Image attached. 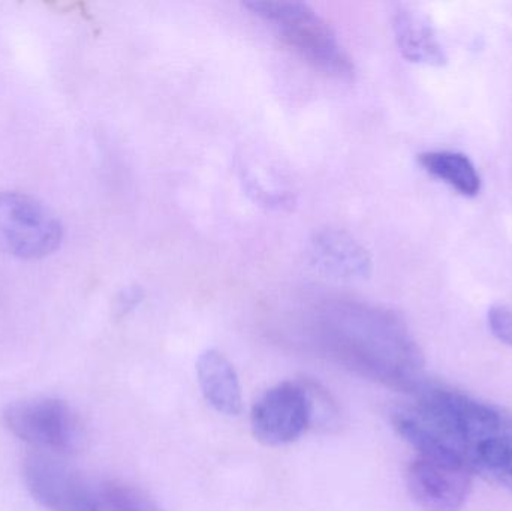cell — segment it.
<instances>
[{
  "instance_id": "6da1fadb",
  "label": "cell",
  "mask_w": 512,
  "mask_h": 511,
  "mask_svg": "<svg viewBox=\"0 0 512 511\" xmlns=\"http://www.w3.org/2000/svg\"><path fill=\"white\" fill-rule=\"evenodd\" d=\"M318 323L327 344L366 374L400 389L420 386L423 354L408 327L393 312L336 300L322 306Z\"/></svg>"
},
{
  "instance_id": "7a4b0ae2",
  "label": "cell",
  "mask_w": 512,
  "mask_h": 511,
  "mask_svg": "<svg viewBox=\"0 0 512 511\" xmlns=\"http://www.w3.org/2000/svg\"><path fill=\"white\" fill-rule=\"evenodd\" d=\"M246 8L264 20L282 41L315 68L339 78L354 74V63L330 24L306 3L254 0L246 3Z\"/></svg>"
},
{
  "instance_id": "3957f363",
  "label": "cell",
  "mask_w": 512,
  "mask_h": 511,
  "mask_svg": "<svg viewBox=\"0 0 512 511\" xmlns=\"http://www.w3.org/2000/svg\"><path fill=\"white\" fill-rule=\"evenodd\" d=\"M63 225L38 198L23 192L0 191V252L39 260L59 249Z\"/></svg>"
},
{
  "instance_id": "277c9868",
  "label": "cell",
  "mask_w": 512,
  "mask_h": 511,
  "mask_svg": "<svg viewBox=\"0 0 512 511\" xmlns=\"http://www.w3.org/2000/svg\"><path fill=\"white\" fill-rule=\"evenodd\" d=\"M6 428L39 452L69 456L84 446L83 423L66 402L32 398L14 402L3 413Z\"/></svg>"
},
{
  "instance_id": "5b68a950",
  "label": "cell",
  "mask_w": 512,
  "mask_h": 511,
  "mask_svg": "<svg viewBox=\"0 0 512 511\" xmlns=\"http://www.w3.org/2000/svg\"><path fill=\"white\" fill-rule=\"evenodd\" d=\"M312 422V398L307 386L301 383L285 381L271 387L252 408V432L264 446L294 443Z\"/></svg>"
},
{
  "instance_id": "8992f818",
  "label": "cell",
  "mask_w": 512,
  "mask_h": 511,
  "mask_svg": "<svg viewBox=\"0 0 512 511\" xmlns=\"http://www.w3.org/2000/svg\"><path fill=\"white\" fill-rule=\"evenodd\" d=\"M23 477L33 500L48 511H92L96 486L53 453L27 455Z\"/></svg>"
},
{
  "instance_id": "52a82bcc",
  "label": "cell",
  "mask_w": 512,
  "mask_h": 511,
  "mask_svg": "<svg viewBox=\"0 0 512 511\" xmlns=\"http://www.w3.org/2000/svg\"><path fill=\"white\" fill-rule=\"evenodd\" d=\"M406 483L424 511H460L471 494L472 471L418 458L406 471Z\"/></svg>"
},
{
  "instance_id": "ba28073f",
  "label": "cell",
  "mask_w": 512,
  "mask_h": 511,
  "mask_svg": "<svg viewBox=\"0 0 512 511\" xmlns=\"http://www.w3.org/2000/svg\"><path fill=\"white\" fill-rule=\"evenodd\" d=\"M310 260L316 269L331 278L357 281L369 276L372 260L358 240L339 230H325L310 242Z\"/></svg>"
},
{
  "instance_id": "9c48e42d",
  "label": "cell",
  "mask_w": 512,
  "mask_h": 511,
  "mask_svg": "<svg viewBox=\"0 0 512 511\" xmlns=\"http://www.w3.org/2000/svg\"><path fill=\"white\" fill-rule=\"evenodd\" d=\"M393 29L400 53L409 62L427 66L447 63V53L438 33L423 12L402 6L394 12Z\"/></svg>"
},
{
  "instance_id": "30bf717a",
  "label": "cell",
  "mask_w": 512,
  "mask_h": 511,
  "mask_svg": "<svg viewBox=\"0 0 512 511\" xmlns=\"http://www.w3.org/2000/svg\"><path fill=\"white\" fill-rule=\"evenodd\" d=\"M197 374L204 398L218 413L240 414L243 399L239 377L224 354L216 350L204 351L198 357Z\"/></svg>"
},
{
  "instance_id": "8fae6325",
  "label": "cell",
  "mask_w": 512,
  "mask_h": 511,
  "mask_svg": "<svg viewBox=\"0 0 512 511\" xmlns=\"http://www.w3.org/2000/svg\"><path fill=\"white\" fill-rule=\"evenodd\" d=\"M421 167L436 179L447 183L465 197H475L481 189V177L474 162L459 152L433 150L418 156Z\"/></svg>"
},
{
  "instance_id": "7c38bea8",
  "label": "cell",
  "mask_w": 512,
  "mask_h": 511,
  "mask_svg": "<svg viewBox=\"0 0 512 511\" xmlns=\"http://www.w3.org/2000/svg\"><path fill=\"white\" fill-rule=\"evenodd\" d=\"M92 511H162L158 504L140 489L123 483L96 486Z\"/></svg>"
},
{
  "instance_id": "4fadbf2b",
  "label": "cell",
  "mask_w": 512,
  "mask_h": 511,
  "mask_svg": "<svg viewBox=\"0 0 512 511\" xmlns=\"http://www.w3.org/2000/svg\"><path fill=\"white\" fill-rule=\"evenodd\" d=\"M487 320L493 336L502 344L512 347V309L501 305L492 306Z\"/></svg>"
},
{
  "instance_id": "5bb4252c",
  "label": "cell",
  "mask_w": 512,
  "mask_h": 511,
  "mask_svg": "<svg viewBox=\"0 0 512 511\" xmlns=\"http://www.w3.org/2000/svg\"><path fill=\"white\" fill-rule=\"evenodd\" d=\"M141 293L140 290H135V288H131V290L123 291L122 296L119 299V311L128 312L129 309L134 308L135 305H138L140 302Z\"/></svg>"
},
{
  "instance_id": "9a60e30c",
  "label": "cell",
  "mask_w": 512,
  "mask_h": 511,
  "mask_svg": "<svg viewBox=\"0 0 512 511\" xmlns=\"http://www.w3.org/2000/svg\"><path fill=\"white\" fill-rule=\"evenodd\" d=\"M507 432H508V435H510L511 440H512V419H511V417H510V420H508Z\"/></svg>"
}]
</instances>
